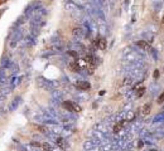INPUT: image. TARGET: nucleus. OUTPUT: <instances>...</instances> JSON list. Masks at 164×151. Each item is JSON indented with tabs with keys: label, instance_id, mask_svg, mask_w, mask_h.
<instances>
[{
	"label": "nucleus",
	"instance_id": "1",
	"mask_svg": "<svg viewBox=\"0 0 164 151\" xmlns=\"http://www.w3.org/2000/svg\"><path fill=\"white\" fill-rule=\"evenodd\" d=\"M42 8H43V3H42L40 0H35V1L30 3L29 5L25 8V10H24V17H25L27 19H30L33 15H34V13L38 12L39 9H42Z\"/></svg>",
	"mask_w": 164,
	"mask_h": 151
},
{
	"label": "nucleus",
	"instance_id": "2",
	"mask_svg": "<svg viewBox=\"0 0 164 151\" xmlns=\"http://www.w3.org/2000/svg\"><path fill=\"white\" fill-rule=\"evenodd\" d=\"M37 83L38 86L43 89H47V91H53L58 87V83L57 82H53V81H49V79H46L43 77H38L37 78Z\"/></svg>",
	"mask_w": 164,
	"mask_h": 151
},
{
	"label": "nucleus",
	"instance_id": "3",
	"mask_svg": "<svg viewBox=\"0 0 164 151\" xmlns=\"http://www.w3.org/2000/svg\"><path fill=\"white\" fill-rule=\"evenodd\" d=\"M72 34L74 38H77V39H85V38L90 37L91 33L87 29H85V28L77 27V28H74V29H72Z\"/></svg>",
	"mask_w": 164,
	"mask_h": 151
},
{
	"label": "nucleus",
	"instance_id": "4",
	"mask_svg": "<svg viewBox=\"0 0 164 151\" xmlns=\"http://www.w3.org/2000/svg\"><path fill=\"white\" fill-rule=\"evenodd\" d=\"M37 43V38L35 37H33V35H27L24 39H23V45L24 47H32V45H34Z\"/></svg>",
	"mask_w": 164,
	"mask_h": 151
},
{
	"label": "nucleus",
	"instance_id": "5",
	"mask_svg": "<svg viewBox=\"0 0 164 151\" xmlns=\"http://www.w3.org/2000/svg\"><path fill=\"white\" fill-rule=\"evenodd\" d=\"M139 135H140V137L144 139V140H154V134L149 130H143L142 129L139 131Z\"/></svg>",
	"mask_w": 164,
	"mask_h": 151
},
{
	"label": "nucleus",
	"instance_id": "6",
	"mask_svg": "<svg viewBox=\"0 0 164 151\" xmlns=\"http://www.w3.org/2000/svg\"><path fill=\"white\" fill-rule=\"evenodd\" d=\"M125 125H126V121H119V122H115L114 126H112V132H114V134H119V132L125 127Z\"/></svg>",
	"mask_w": 164,
	"mask_h": 151
},
{
	"label": "nucleus",
	"instance_id": "7",
	"mask_svg": "<svg viewBox=\"0 0 164 151\" xmlns=\"http://www.w3.org/2000/svg\"><path fill=\"white\" fill-rule=\"evenodd\" d=\"M25 17H20V18H18V20L13 24V32L14 30H17V29H19V28H23V24L25 23Z\"/></svg>",
	"mask_w": 164,
	"mask_h": 151
},
{
	"label": "nucleus",
	"instance_id": "8",
	"mask_svg": "<svg viewBox=\"0 0 164 151\" xmlns=\"http://www.w3.org/2000/svg\"><path fill=\"white\" fill-rule=\"evenodd\" d=\"M135 45L139 47V48L142 49V50H150V49H152L150 44L147 43L145 40H139V42H137V43H135Z\"/></svg>",
	"mask_w": 164,
	"mask_h": 151
},
{
	"label": "nucleus",
	"instance_id": "9",
	"mask_svg": "<svg viewBox=\"0 0 164 151\" xmlns=\"http://www.w3.org/2000/svg\"><path fill=\"white\" fill-rule=\"evenodd\" d=\"M20 102H22V97H20V96L15 97V100H14V101L10 103V106H9V111H15L17 108H18V106L20 105Z\"/></svg>",
	"mask_w": 164,
	"mask_h": 151
},
{
	"label": "nucleus",
	"instance_id": "10",
	"mask_svg": "<svg viewBox=\"0 0 164 151\" xmlns=\"http://www.w3.org/2000/svg\"><path fill=\"white\" fill-rule=\"evenodd\" d=\"M134 120H137V115H135L134 110L126 111V112H125V121H128V122H133Z\"/></svg>",
	"mask_w": 164,
	"mask_h": 151
},
{
	"label": "nucleus",
	"instance_id": "11",
	"mask_svg": "<svg viewBox=\"0 0 164 151\" xmlns=\"http://www.w3.org/2000/svg\"><path fill=\"white\" fill-rule=\"evenodd\" d=\"M54 142L57 144L58 147H59V149H62V150L67 147V141H66V139H64V137H57V139H56Z\"/></svg>",
	"mask_w": 164,
	"mask_h": 151
},
{
	"label": "nucleus",
	"instance_id": "12",
	"mask_svg": "<svg viewBox=\"0 0 164 151\" xmlns=\"http://www.w3.org/2000/svg\"><path fill=\"white\" fill-rule=\"evenodd\" d=\"M98 48H100L101 50H105L106 49V47H107V44H106V40H105V38H100V39H97L96 40V43H95Z\"/></svg>",
	"mask_w": 164,
	"mask_h": 151
},
{
	"label": "nucleus",
	"instance_id": "13",
	"mask_svg": "<svg viewBox=\"0 0 164 151\" xmlns=\"http://www.w3.org/2000/svg\"><path fill=\"white\" fill-rule=\"evenodd\" d=\"M76 87L78 88V89H88L90 88V83H88L87 81H78L77 82V84H76Z\"/></svg>",
	"mask_w": 164,
	"mask_h": 151
},
{
	"label": "nucleus",
	"instance_id": "14",
	"mask_svg": "<svg viewBox=\"0 0 164 151\" xmlns=\"http://www.w3.org/2000/svg\"><path fill=\"white\" fill-rule=\"evenodd\" d=\"M51 93H52V98L54 100H62L63 97V92L59 89H53V91H51Z\"/></svg>",
	"mask_w": 164,
	"mask_h": 151
},
{
	"label": "nucleus",
	"instance_id": "15",
	"mask_svg": "<svg viewBox=\"0 0 164 151\" xmlns=\"http://www.w3.org/2000/svg\"><path fill=\"white\" fill-rule=\"evenodd\" d=\"M62 105H63V107H64L66 111L73 112V101H64Z\"/></svg>",
	"mask_w": 164,
	"mask_h": 151
},
{
	"label": "nucleus",
	"instance_id": "16",
	"mask_svg": "<svg viewBox=\"0 0 164 151\" xmlns=\"http://www.w3.org/2000/svg\"><path fill=\"white\" fill-rule=\"evenodd\" d=\"M10 62H12V59L9 58V57H4L1 59V62H0V65H1L3 69H7L9 67V64H10Z\"/></svg>",
	"mask_w": 164,
	"mask_h": 151
},
{
	"label": "nucleus",
	"instance_id": "17",
	"mask_svg": "<svg viewBox=\"0 0 164 151\" xmlns=\"http://www.w3.org/2000/svg\"><path fill=\"white\" fill-rule=\"evenodd\" d=\"M143 37H144V40L147 42V43H152V42L154 40V34L150 32H147L145 34L143 33Z\"/></svg>",
	"mask_w": 164,
	"mask_h": 151
},
{
	"label": "nucleus",
	"instance_id": "18",
	"mask_svg": "<svg viewBox=\"0 0 164 151\" xmlns=\"http://www.w3.org/2000/svg\"><path fill=\"white\" fill-rule=\"evenodd\" d=\"M7 69H9L12 73H18V70H19V67L17 65V63H14L13 60H12L10 64H9V67H8Z\"/></svg>",
	"mask_w": 164,
	"mask_h": 151
},
{
	"label": "nucleus",
	"instance_id": "19",
	"mask_svg": "<svg viewBox=\"0 0 164 151\" xmlns=\"http://www.w3.org/2000/svg\"><path fill=\"white\" fill-rule=\"evenodd\" d=\"M159 92V86L157 83H152L150 84V93H152V96H157Z\"/></svg>",
	"mask_w": 164,
	"mask_h": 151
},
{
	"label": "nucleus",
	"instance_id": "20",
	"mask_svg": "<svg viewBox=\"0 0 164 151\" xmlns=\"http://www.w3.org/2000/svg\"><path fill=\"white\" fill-rule=\"evenodd\" d=\"M114 150V146H112L111 142H106L101 145V151H112Z\"/></svg>",
	"mask_w": 164,
	"mask_h": 151
},
{
	"label": "nucleus",
	"instance_id": "21",
	"mask_svg": "<svg viewBox=\"0 0 164 151\" xmlns=\"http://www.w3.org/2000/svg\"><path fill=\"white\" fill-rule=\"evenodd\" d=\"M150 108H152V105L150 103H147V105H144L142 107V115H149V112H150Z\"/></svg>",
	"mask_w": 164,
	"mask_h": 151
},
{
	"label": "nucleus",
	"instance_id": "22",
	"mask_svg": "<svg viewBox=\"0 0 164 151\" xmlns=\"http://www.w3.org/2000/svg\"><path fill=\"white\" fill-rule=\"evenodd\" d=\"M164 120V115H163V112H160L159 115H157V116H154V119L152 120L154 124H160V122Z\"/></svg>",
	"mask_w": 164,
	"mask_h": 151
},
{
	"label": "nucleus",
	"instance_id": "23",
	"mask_svg": "<svg viewBox=\"0 0 164 151\" xmlns=\"http://www.w3.org/2000/svg\"><path fill=\"white\" fill-rule=\"evenodd\" d=\"M72 1H73L74 4H76V5H78L79 8H83L87 3H90L88 0H72Z\"/></svg>",
	"mask_w": 164,
	"mask_h": 151
},
{
	"label": "nucleus",
	"instance_id": "24",
	"mask_svg": "<svg viewBox=\"0 0 164 151\" xmlns=\"http://www.w3.org/2000/svg\"><path fill=\"white\" fill-rule=\"evenodd\" d=\"M93 147H96V146L93 145V144L91 142L90 140H88V141H86V142L83 144V149H85L86 151H88V150H91V149H93Z\"/></svg>",
	"mask_w": 164,
	"mask_h": 151
},
{
	"label": "nucleus",
	"instance_id": "25",
	"mask_svg": "<svg viewBox=\"0 0 164 151\" xmlns=\"http://www.w3.org/2000/svg\"><path fill=\"white\" fill-rule=\"evenodd\" d=\"M130 110H133V102H131V101H128V103H126V105L124 106L123 111L126 112V111H130Z\"/></svg>",
	"mask_w": 164,
	"mask_h": 151
},
{
	"label": "nucleus",
	"instance_id": "26",
	"mask_svg": "<svg viewBox=\"0 0 164 151\" xmlns=\"http://www.w3.org/2000/svg\"><path fill=\"white\" fill-rule=\"evenodd\" d=\"M12 89H13V88H10V87H7V88H4L3 91L0 92V94H1V96H4V97H7L8 94L12 92Z\"/></svg>",
	"mask_w": 164,
	"mask_h": 151
},
{
	"label": "nucleus",
	"instance_id": "27",
	"mask_svg": "<svg viewBox=\"0 0 164 151\" xmlns=\"http://www.w3.org/2000/svg\"><path fill=\"white\" fill-rule=\"evenodd\" d=\"M82 111V108L79 105H77L76 102H73V112H81Z\"/></svg>",
	"mask_w": 164,
	"mask_h": 151
},
{
	"label": "nucleus",
	"instance_id": "28",
	"mask_svg": "<svg viewBox=\"0 0 164 151\" xmlns=\"http://www.w3.org/2000/svg\"><path fill=\"white\" fill-rule=\"evenodd\" d=\"M37 129H38V130H39V131L42 132V134H44V135H46V134H47V132H48V131H49V130H48V129H47V127H46V126H37Z\"/></svg>",
	"mask_w": 164,
	"mask_h": 151
},
{
	"label": "nucleus",
	"instance_id": "29",
	"mask_svg": "<svg viewBox=\"0 0 164 151\" xmlns=\"http://www.w3.org/2000/svg\"><path fill=\"white\" fill-rule=\"evenodd\" d=\"M131 83H134V79H133V78L126 77V78L124 79V84H125V86H128V84H131Z\"/></svg>",
	"mask_w": 164,
	"mask_h": 151
},
{
	"label": "nucleus",
	"instance_id": "30",
	"mask_svg": "<svg viewBox=\"0 0 164 151\" xmlns=\"http://www.w3.org/2000/svg\"><path fill=\"white\" fill-rule=\"evenodd\" d=\"M144 93H145V88H144V87H140V88L138 89V92H137V96H138V97H142Z\"/></svg>",
	"mask_w": 164,
	"mask_h": 151
},
{
	"label": "nucleus",
	"instance_id": "31",
	"mask_svg": "<svg viewBox=\"0 0 164 151\" xmlns=\"http://www.w3.org/2000/svg\"><path fill=\"white\" fill-rule=\"evenodd\" d=\"M62 100H54V98H52V105L53 106H59V105H62V102H61Z\"/></svg>",
	"mask_w": 164,
	"mask_h": 151
},
{
	"label": "nucleus",
	"instance_id": "32",
	"mask_svg": "<svg viewBox=\"0 0 164 151\" xmlns=\"http://www.w3.org/2000/svg\"><path fill=\"white\" fill-rule=\"evenodd\" d=\"M30 146H32V147H42V144L37 142V141H32V142H30Z\"/></svg>",
	"mask_w": 164,
	"mask_h": 151
},
{
	"label": "nucleus",
	"instance_id": "33",
	"mask_svg": "<svg viewBox=\"0 0 164 151\" xmlns=\"http://www.w3.org/2000/svg\"><path fill=\"white\" fill-rule=\"evenodd\" d=\"M150 50H152V54H153L154 60H158V52H157V49H150Z\"/></svg>",
	"mask_w": 164,
	"mask_h": 151
},
{
	"label": "nucleus",
	"instance_id": "34",
	"mask_svg": "<svg viewBox=\"0 0 164 151\" xmlns=\"http://www.w3.org/2000/svg\"><path fill=\"white\" fill-rule=\"evenodd\" d=\"M68 54L72 55V57H77L78 55V53H77V52H74V50H68Z\"/></svg>",
	"mask_w": 164,
	"mask_h": 151
},
{
	"label": "nucleus",
	"instance_id": "35",
	"mask_svg": "<svg viewBox=\"0 0 164 151\" xmlns=\"http://www.w3.org/2000/svg\"><path fill=\"white\" fill-rule=\"evenodd\" d=\"M154 6H155L157 10H159V9L162 8V3H155V4H154Z\"/></svg>",
	"mask_w": 164,
	"mask_h": 151
},
{
	"label": "nucleus",
	"instance_id": "36",
	"mask_svg": "<svg viewBox=\"0 0 164 151\" xmlns=\"http://www.w3.org/2000/svg\"><path fill=\"white\" fill-rule=\"evenodd\" d=\"M154 77H155V78H158V77H159V72H158L157 69L154 70Z\"/></svg>",
	"mask_w": 164,
	"mask_h": 151
},
{
	"label": "nucleus",
	"instance_id": "37",
	"mask_svg": "<svg viewBox=\"0 0 164 151\" xmlns=\"http://www.w3.org/2000/svg\"><path fill=\"white\" fill-rule=\"evenodd\" d=\"M158 102H159V103H162V102H163V94H160V96H159Z\"/></svg>",
	"mask_w": 164,
	"mask_h": 151
},
{
	"label": "nucleus",
	"instance_id": "38",
	"mask_svg": "<svg viewBox=\"0 0 164 151\" xmlns=\"http://www.w3.org/2000/svg\"><path fill=\"white\" fill-rule=\"evenodd\" d=\"M143 145H144V142H143V141H140V142L138 144V146H139V147H142V146H143Z\"/></svg>",
	"mask_w": 164,
	"mask_h": 151
},
{
	"label": "nucleus",
	"instance_id": "39",
	"mask_svg": "<svg viewBox=\"0 0 164 151\" xmlns=\"http://www.w3.org/2000/svg\"><path fill=\"white\" fill-rule=\"evenodd\" d=\"M4 98H5V97H4V96H1V94H0V102H1V101H4Z\"/></svg>",
	"mask_w": 164,
	"mask_h": 151
},
{
	"label": "nucleus",
	"instance_id": "40",
	"mask_svg": "<svg viewBox=\"0 0 164 151\" xmlns=\"http://www.w3.org/2000/svg\"><path fill=\"white\" fill-rule=\"evenodd\" d=\"M149 151H159V150H157V149H152V150H149Z\"/></svg>",
	"mask_w": 164,
	"mask_h": 151
},
{
	"label": "nucleus",
	"instance_id": "41",
	"mask_svg": "<svg viewBox=\"0 0 164 151\" xmlns=\"http://www.w3.org/2000/svg\"><path fill=\"white\" fill-rule=\"evenodd\" d=\"M44 151H52V150H44Z\"/></svg>",
	"mask_w": 164,
	"mask_h": 151
}]
</instances>
